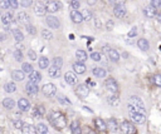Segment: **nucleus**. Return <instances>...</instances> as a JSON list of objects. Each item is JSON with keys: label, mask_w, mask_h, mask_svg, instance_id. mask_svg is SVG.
Instances as JSON below:
<instances>
[{"label": "nucleus", "mask_w": 161, "mask_h": 134, "mask_svg": "<svg viewBox=\"0 0 161 134\" xmlns=\"http://www.w3.org/2000/svg\"><path fill=\"white\" fill-rule=\"evenodd\" d=\"M48 120H49V121L52 123V125H53L55 129H58V130L64 129L65 125H67V119H65V116H64L60 111H57V110L50 111V114L48 115Z\"/></svg>", "instance_id": "obj_1"}, {"label": "nucleus", "mask_w": 161, "mask_h": 134, "mask_svg": "<svg viewBox=\"0 0 161 134\" xmlns=\"http://www.w3.org/2000/svg\"><path fill=\"white\" fill-rule=\"evenodd\" d=\"M128 109H130V111H137V113H142V114H145V111H146L145 104H143L142 99L138 96H131L130 98Z\"/></svg>", "instance_id": "obj_2"}, {"label": "nucleus", "mask_w": 161, "mask_h": 134, "mask_svg": "<svg viewBox=\"0 0 161 134\" xmlns=\"http://www.w3.org/2000/svg\"><path fill=\"white\" fill-rule=\"evenodd\" d=\"M119 128H121V130H122L125 134H137L136 126H135L131 121H128V120H123V121L119 124Z\"/></svg>", "instance_id": "obj_3"}, {"label": "nucleus", "mask_w": 161, "mask_h": 134, "mask_svg": "<svg viewBox=\"0 0 161 134\" xmlns=\"http://www.w3.org/2000/svg\"><path fill=\"white\" fill-rule=\"evenodd\" d=\"M104 86H106V89H107L108 91H111V94H113V95H117V94H118V84H117V81H116L113 78L106 79Z\"/></svg>", "instance_id": "obj_4"}, {"label": "nucleus", "mask_w": 161, "mask_h": 134, "mask_svg": "<svg viewBox=\"0 0 161 134\" xmlns=\"http://www.w3.org/2000/svg\"><path fill=\"white\" fill-rule=\"evenodd\" d=\"M42 93H43L45 96L52 98V96H54V95L57 94V88H55L54 84L48 83V84H44V85H43V88H42Z\"/></svg>", "instance_id": "obj_5"}, {"label": "nucleus", "mask_w": 161, "mask_h": 134, "mask_svg": "<svg viewBox=\"0 0 161 134\" xmlns=\"http://www.w3.org/2000/svg\"><path fill=\"white\" fill-rule=\"evenodd\" d=\"M75 94H77V96H79V98H87L88 94H89V88H88V85H87V84H80V85H78V86L75 88Z\"/></svg>", "instance_id": "obj_6"}, {"label": "nucleus", "mask_w": 161, "mask_h": 134, "mask_svg": "<svg viewBox=\"0 0 161 134\" xmlns=\"http://www.w3.org/2000/svg\"><path fill=\"white\" fill-rule=\"evenodd\" d=\"M130 118L132 121L138 123V124H143L146 121V116L142 113H137V111H130Z\"/></svg>", "instance_id": "obj_7"}, {"label": "nucleus", "mask_w": 161, "mask_h": 134, "mask_svg": "<svg viewBox=\"0 0 161 134\" xmlns=\"http://www.w3.org/2000/svg\"><path fill=\"white\" fill-rule=\"evenodd\" d=\"M16 21H18L19 24H24V25L26 26V25H29V23H30V16H29L25 11H19V13L16 14Z\"/></svg>", "instance_id": "obj_8"}, {"label": "nucleus", "mask_w": 161, "mask_h": 134, "mask_svg": "<svg viewBox=\"0 0 161 134\" xmlns=\"http://www.w3.org/2000/svg\"><path fill=\"white\" fill-rule=\"evenodd\" d=\"M34 11H35V15H38V16H44V15L47 14L48 9H47V6H45L43 3L38 1V3H35V5H34Z\"/></svg>", "instance_id": "obj_9"}, {"label": "nucleus", "mask_w": 161, "mask_h": 134, "mask_svg": "<svg viewBox=\"0 0 161 134\" xmlns=\"http://www.w3.org/2000/svg\"><path fill=\"white\" fill-rule=\"evenodd\" d=\"M47 9H48V11H50V13H57V11H59V10L62 9V3L58 1V0L49 1L48 5H47Z\"/></svg>", "instance_id": "obj_10"}, {"label": "nucleus", "mask_w": 161, "mask_h": 134, "mask_svg": "<svg viewBox=\"0 0 161 134\" xmlns=\"http://www.w3.org/2000/svg\"><path fill=\"white\" fill-rule=\"evenodd\" d=\"M113 14H114V16L118 18V19L123 18V16L126 15V8H125V5H123V4H117V5L113 8Z\"/></svg>", "instance_id": "obj_11"}, {"label": "nucleus", "mask_w": 161, "mask_h": 134, "mask_svg": "<svg viewBox=\"0 0 161 134\" xmlns=\"http://www.w3.org/2000/svg\"><path fill=\"white\" fill-rule=\"evenodd\" d=\"M45 23H47V25L50 28V29H58L59 28V25H60V23H59V19L58 18H55V16H48L47 19H45Z\"/></svg>", "instance_id": "obj_12"}, {"label": "nucleus", "mask_w": 161, "mask_h": 134, "mask_svg": "<svg viewBox=\"0 0 161 134\" xmlns=\"http://www.w3.org/2000/svg\"><path fill=\"white\" fill-rule=\"evenodd\" d=\"M25 90H26V93L29 95H35L39 91V88H38V84H35V83H33V81L29 80L26 83V85H25Z\"/></svg>", "instance_id": "obj_13"}, {"label": "nucleus", "mask_w": 161, "mask_h": 134, "mask_svg": "<svg viewBox=\"0 0 161 134\" xmlns=\"http://www.w3.org/2000/svg\"><path fill=\"white\" fill-rule=\"evenodd\" d=\"M64 79H65V81H67V84H69V85H75L77 81H78L77 75H75L74 71H67L65 75H64Z\"/></svg>", "instance_id": "obj_14"}, {"label": "nucleus", "mask_w": 161, "mask_h": 134, "mask_svg": "<svg viewBox=\"0 0 161 134\" xmlns=\"http://www.w3.org/2000/svg\"><path fill=\"white\" fill-rule=\"evenodd\" d=\"M70 19H72V21L75 23V24H79V23H82V21L84 20L83 16H82V13H79V11H77V10H72V11H70Z\"/></svg>", "instance_id": "obj_15"}, {"label": "nucleus", "mask_w": 161, "mask_h": 134, "mask_svg": "<svg viewBox=\"0 0 161 134\" xmlns=\"http://www.w3.org/2000/svg\"><path fill=\"white\" fill-rule=\"evenodd\" d=\"M73 71L75 74H83V73H86V65L83 63H80V61H77V63L73 64Z\"/></svg>", "instance_id": "obj_16"}, {"label": "nucleus", "mask_w": 161, "mask_h": 134, "mask_svg": "<svg viewBox=\"0 0 161 134\" xmlns=\"http://www.w3.org/2000/svg\"><path fill=\"white\" fill-rule=\"evenodd\" d=\"M94 125H96V128H97L98 131H106V130H107V124H106V121H103L101 118H97V119L94 120Z\"/></svg>", "instance_id": "obj_17"}, {"label": "nucleus", "mask_w": 161, "mask_h": 134, "mask_svg": "<svg viewBox=\"0 0 161 134\" xmlns=\"http://www.w3.org/2000/svg\"><path fill=\"white\" fill-rule=\"evenodd\" d=\"M21 134H38L36 126H33L30 124H25L24 128L21 129Z\"/></svg>", "instance_id": "obj_18"}, {"label": "nucleus", "mask_w": 161, "mask_h": 134, "mask_svg": "<svg viewBox=\"0 0 161 134\" xmlns=\"http://www.w3.org/2000/svg\"><path fill=\"white\" fill-rule=\"evenodd\" d=\"M11 76H13V79L14 80H16V81H21L23 79H24V76H25V73L23 71V70H13L11 71Z\"/></svg>", "instance_id": "obj_19"}, {"label": "nucleus", "mask_w": 161, "mask_h": 134, "mask_svg": "<svg viewBox=\"0 0 161 134\" xmlns=\"http://www.w3.org/2000/svg\"><path fill=\"white\" fill-rule=\"evenodd\" d=\"M18 106H19L20 110H28L29 106H30V101L25 98H20L19 101H18Z\"/></svg>", "instance_id": "obj_20"}, {"label": "nucleus", "mask_w": 161, "mask_h": 134, "mask_svg": "<svg viewBox=\"0 0 161 134\" xmlns=\"http://www.w3.org/2000/svg\"><path fill=\"white\" fill-rule=\"evenodd\" d=\"M107 54H108V58L111 59V61H118L119 60V54L117 50L114 49H108L107 50Z\"/></svg>", "instance_id": "obj_21"}, {"label": "nucleus", "mask_w": 161, "mask_h": 134, "mask_svg": "<svg viewBox=\"0 0 161 134\" xmlns=\"http://www.w3.org/2000/svg\"><path fill=\"white\" fill-rule=\"evenodd\" d=\"M48 75L50 78H58V76H60V69L59 68H55L54 65H52L48 69Z\"/></svg>", "instance_id": "obj_22"}, {"label": "nucleus", "mask_w": 161, "mask_h": 134, "mask_svg": "<svg viewBox=\"0 0 161 134\" xmlns=\"http://www.w3.org/2000/svg\"><path fill=\"white\" fill-rule=\"evenodd\" d=\"M143 14H145V16H147V18H155V16L157 15L156 9L152 8V6H147V8H145V9H143Z\"/></svg>", "instance_id": "obj_23"}, {"label": "nucleus", "mask_w": 161, "mask_h": 134, "mask_svg": "<svg viewBox=\"0 0 161 134\" xmlns=\"http://www.w3.org/2000/svg\"><path fill=\"white\" fill-rule=\"evenodd\" d=\"M137 46L142 50V51H147L148 50V48H150V44H148V41L146 40V39H140L138 41H137Z\"/></svg>", "instance_id": "obj_24"}, {"label": "nucleus", "mask_w": 161, "mask_h": 134, "mask_svg": "<svg viewBox=\"0 0 161 134\" xmlns=\"http://www.w3.org/2000/svg\"><path fill=\"white\" fill-rule=\"evenodd\" d=\"M1 21H3V24L6 26V25H9L11 21H13V15H11V13H4L3 15H1Z\"/></svg>", "instance_id": "obj_25"}, {"label": "nucleus", "mask_w": 161, "mask_h": 134, "mask_svg": "<svg viewBox=\"0 0 161 134\" xmlns=\"http://www.w3.org/2000/svg\"><path fill=\"white\" fill-rule=\"evenodd\" d=\"M92 73H93V75L97 76V78H104L106 74H107V71H106L103 68H93Z\"/></svg>", "instance_id": "obj_26"}, {"label": "nucleus", "mask_w": 161, "mask_h": 134, "mask_svg": "<svg viewBox=\"0 0 161 134\" xmlns=\"http://www.w3.org/2000/svg\"><path fill=\"white\" fill-rule=\"evenodd\" d=\"M3 105L6 108V109H13L14 108V105H15V101H14V99H11V98H5L4 100H3Z\"/></svg>", "instance_id": "obj_27"}, {"label": "nucleus", "mask_w": 161, "mask_h": 134, "mask_svg": "<svg viewBox=\"0 0 161 134\" xmlns=\"http://www.w3.org/2000/svg\"><path fill=\"white\" fill-rule=\"evenodd\" d=\"M75 56H77V59L80 61V63H84L86 60H87V54H86V51L84 50H77L75 51Z\"/></svg>", "instance_id": "obj_28"}, {"label": "nucleus", "mask_w": 161, "mask_h": 134, "mask_svg": "<svg viewBox=\"0 0 161 134\" xmlns=\"http://www.w3.org/2000/svg\"><path fill=\"white\" fill-rule=\"evenodd\" d=\"M42 80V75H40V73L39 71H33L31 74H30V81H33V83H35V84H38L39 81Z\"/></svg>", "instance_id": "obj_29"}, {"label": "nucleus", "mask_w": 161, "mask_h": 134, "mask_svg": "<svg viewBox=\"0 0 161 134\" xmlns=\"http://www.w3.org/2000/svg\"><path fill=\"white\" fill-rule=\"evenodd\" d=\"M4 90L6 93H14L16 90V85L13 83V81H8L5 85H4Z\"/></svg>", "instance_id": "obj_30"}, {"label": "nucleus", "mask_w": 161, "mask_h": 134, "mask_svg": "<svg viewBox=\"0 0 161 134\" xmlns=\"http://www.w3.org/2000/svg\"><path fill=\"white\" fill-rule=\"evenodd\" d=\"M13 35H14V38H15V40H16L18 43H21V41L24 40V35H23V33H21L19 29H14V30H13Z\"/></svg>", "instance_id": "obj_31"}, {"label": "nucleus", "mask_w": 161, "mask_h": 134, "mask_svg": "<svg viewBox=\"0 0 161 134\" xmlns=\"http://www.w3.org/2000/svg\"><path fill=\"white\" fill-rule=\"evenodd\" d=\"M38 64H39V68H40V69H45V68H48V65H49V59L45 58V56H40Z\"/></svg>", "instance_id": "obj_32"}, {"label": "nucleus", "mask_w": 161, "mask_h": 134, "mask_svg": "<svg viewBox=\"0 0 161 134\" xmlns=\"http://www.w3.org/2000/svg\"><path fill=\"white\" fill-rule=\"evenodd\" d=\"M108 128L111 129V131H116L119 128V125H118V123H117L116 119H109L108 120Z\"/></svg>", "instance_id": "obj_33"}, {"label": "nucleus", "mask_w": 161, "mask_h": 134, "mask_svg": "<svg viewBox=\"0 0 161 134\" xmlns=\"http://www.w3.org/2000/svg\"><path fill=\"white\" fill-rule=\"evenodd\" d=\"M36 130H38L39 134H48V126L45 124H43V123H38Z\"/></svg>", "instance_id": "obj_34"}, {"label": "nucleus", "mask_w": 161, "mask_h": 134, "mask_svg": "<svg viewBox=\"0 0 161 134\" xmlns=\"http://www.w3.org/2000/svg\"><path fill=\"white\" fill-rule=\"evenodd\" d=\"M21 70L24 71V73H26V74H31L34 70H33V66L29 64V63H23V65H21Z\"/></svg>", "instance_id": "obj_35"}, {"label": "nucleus", "mask_w": 161, "mask_h": 134, "mask_svg": "<svg viewBox=\"0 0 161 134\" xmlns=\"http://www.w3.org/2000/svg\"><path fill=\"white\" fill-rule=\"evenodd\" d=\"M58 101H59L60 104H63V105H70V100H69L67 96H64L63 94L58 95Z\"/></svg>", "instance_id": "obj_36"}, {"label": "nucleus", "mask_w": 161, "mask_h": 134, "mask_svg": "<svg viewBox=\"0 0 161 134\" xmlns=\"http://www.w3.org/2000/svg\"><path fill=\"white\" fill-rule=\"evenodd\" d=\"M43 114H44V108L43 106H36L34 109V111H33V115L36 116V118H40Z\"/></svg>", "instance_id": "obj_37"}, {"label": "nucleus", "mask_w": 161, "mask_h": 134, "mask_svg": "<svg viewBox=\"0 0 161 134\" xmlns=\"http://www.w3.org/2000/svg\"><path fill=\"white\" fill-rule=\"evenodd\" d=\"M82 16H83L84 20H91V19L93 18L92 13H91L88 9H83V10H82Z\"/></svg>", "instance_id": "obj_38"}, {"label": "nucleus", "mask_w": 161, "mask_h": 134, "mask_svg": "<svg viewBox=\"0 0 161 134\" xmlns=\"http://www.w3.org/2000/svg\"><path fill=\"white\" fill-rule=\"evenodd\" d=\"M42 36H43L44 39H47V40H50V39L53 38V34H52V31H49L48 29H43V30H42Z\"/></svg>", "instance_id": "obj_39"}, {"label": "nucleus", "mask_w": 161, "mask_h": 134, "mask_svg": "<svg viewBox=\"0 0 161 134\" xmlns=\"http://www.w3.org/2000/svg\"><path fill=\"white\" fill-rule=\"evenodd\" d=\"M53 65L55 66V68H62V65H63V59L62 58H59V56H57V58H54L53 59Z\"/></svg>", "instance_id": "obj_40"}, {"label": "nucleus", "mask_w": 161, "mask_h": 134, "mask_svg": "<svg viewBox=\"0 0 161 134\" xmlns=\"http://www.w3.org/2000/svg\"><path fill=\"white\" fill-rule=\"evenodd\" d=\"M91 58L94 60V61H101L102 60V54L99 51H94L91 54Z\"/></svg>", "instance_id": "obj_41"}, {"label": "nucleus", "mask_w": 161, "mask_h": 134, "mask_svg": "<svg viewBox=\"0 0 161 134\" xmlns=\"http://www.w3.org/2000/svg\"><path fill=\"white\" fill-rule=\"evenodd\" d=\"M13 123H14V126H15L16 129H23V128H24V125H25V124H24V121H23V120H20V119L14 120Z\"/></svg>", "instance_id": "obj_42"}, {"label": "nucleus", "mask_w": 161, "mask_h": 134, "mask_svg": "<svg viewBox=\"0 0 161 134\" xmlns=\"http://www.w3.org/2000/svg\"><path fill=\"white\" fill-rule=\"evenodd\" d=\"M14 58H15L16 61H21L23 60V53L20 50H15L14 51Z\"/></svg>", "instance_id": "obj_43"}, {"label": "nucleus", "mask_w": 161, "mask_h": 134, "mask_svg": "<svg viewBox=\"0 0 161 134\" xmlns=\"http://www.w3.org/2000/svg\"><path fill=\"white\" fill-rule=\"evenodd\" d=\"M153 83L157 86H161V74H155L153 75Z\"/></svg>", "instance_id": "obj_44"}, {"label": "nucleus", "mask_w": 161, "mask_h": 134, "mask_svg": "<svg viewBox=\"0 0 161 134\" xmlns=\"http://www.w3.org/2000/svg\"><path fill=\"white\" fill-rule=\"evenodd\" d=\"M69 5L73 8V10H77V9L80 6V3H79L78 0H70V1H69Z\"/></svg>", "instance_id": "obj_45"}, {"label": "nucleus", "mask_w": 161, "mask_h": 134, "mask_svg": "<svg viewBox=\"0 0 161 134\" xmlns=\"http://www.w3.org/2000/svg\"><path fill=\"white\" fill-rule=\"evenodd\" d=\"M10 6V1L9 0H0V8L1 9H8Z\"/></svg>", "instance_id": "obj_46"}, {"label": "nucleus", "mask_w": 161, "mask_h": 134, "mask_svg": "<svg viewBox=\"0 0 161 134\" xmlns=\"http://www.w3.org/2000/svg\"><path fill=\"white\" fill-rule=\"evenodd\" d=\"M152 8L157 9V8H161V0H151V5Z\"/></svg>", "instance_id": "obj_47"}, {"label": "nucleus", "mask_w": 161, "mask_h": 134, "mask_svg": "<svg viewBox=\"0 0 161 134\" xmlns=\"http://www.w3.org/2000/svg\"><path fill=\"white\" fill-rule=\"evenodd\" d=\"M33 4V0H20V5L24 8H29Z\"/></svg>", "instance_id": "obj_48"}, {"label": "nucleus", "mask_w": 161, "mask_h": 134, "mask_svg": "<svg viewBox=\"0 0 161 134\" xmlns=\"http://www.w3.org/2000/svg\"><path fill=\"white\" fill-rule=\"evenodd\" d=\"M26 31H28V33H29L30 35H34V34L36 33L35 28H34L33 25H30V24H29V25H26Z\"/></svg>", "instance_id": "obj_49"}, {"label": "nucleus", "mask_w": 161, "mask_h": 134, "mask_svg": "<svg viewBox=\"0 0 161 134\" xmlns=\"http://www.w3.org/2000/svg\"><path fill=\"white\" fill-rule=\"evenodd\" d=\"M108 101H109V104H112V105H117V101H118V96H117V95H114V96H111V98H108Z\"/></svg>", "instance_id": "obj_50"}, {"label": "nucleus", "mask_w": 161, "mask_h": 134, "mask_svg": "<svg viewBox=\"0 0 161 134\" xmlns=\"http://www.w3.org/2000/svg\"><path fill=\"white\" fill-rule=\"evenodd\" d=\"M28 56H29L30 60H35V59H36V54H35V51H33V50H29V51H28Z\"/></svg>", "instance_id": "obj_51"}, {"label": "nucleus", "mask_w": 161, "mask_h": 134, "mask_svg": "<svg viewBox=\"0 0 161 134\" xmlns=\"http://www.w3.org/2000/svg\"><path fill=\"white\" fill-rule=\"evenodd\" d=\"M10 1V6L13 8V9H16L18 6H19V3H18V0H9Z\"/></svg>", "instance_id": "obj_52"}, {"label": "nucleus", "mask_w": 161, "mask_h": 134, "mask_svg": "<svg viewBox=\"0 0 161 134\" xmlns=\"http://www.w3.org/2000/svg\"><path fill=\"white\" fill-rule=\"evenodd\" d=\"M77 128H79V124H78V121H72L70 123V130H74V129H77Z\"/></svg>", "instance_id": "obj_53"}, {"label": "nucleus", "mask_w": 161, "mask_h": 134, "mask_svg": "<svg viewBox=\"0 0 161 134\" xmlns=\"http://www.w3.org/2000/svg\"><path fill=\"white\" fill-rule=\"evenodd\" d=\"M137 34V29L136 28H132V30L128 33V36H135Z\"/></svg>", "instance_id": "obj_54"}, {"label": "nucleus", "mask_w": 161, "mask_h": 134, "mask_svg": "<svg viewBox=\"0 0 161 134\" xmlns=\"http://www.w3.org/2000/svg\"><path fill=\"white\" fill-rule=\"evenodd\" d=\"M72 134H82V129H80V126L77 128V129H74V130H72Z\"/></svg>", "instance_id": "obj_55"}, {"label": "nucleus", "mask_w": 161, "mask_h": 134, "mask_svg": "<svg viewBox=\"0 0 161 134\" xmlns=\"http://www.w3.org/2000/svg\"><path fill=\"white\" fill-rule=\"evenodd\" d=\"M113 28V23H112V20H108V23H107V30H111Z\"/></svg>", "instance_id": "obj_56"}, {"label": "nucleus", "mask_w": 161, "mask_h": 134, "mask_svg": "<svg viewBox=\"0 0 161 134\" xmlns=\"http://www.w3.org/2000/svg\"><path fill=\"white\" fill-rule=\"evenodd\" d=\"M87 3H88V5H94L96 0H87Z\"/></svg>", "instance_id": "obj_57"}, {"label": "nucleus", "mask_w": 161, "mask_h": 134, "mask_svg": "<svg viewBox=\"0 0 161 134\" xmlns=\"http://www.w3.org/2000/svg\"><path fill=\"white\" fill-rule=\"evenodd\" d=\"M156 18H157V21H160V23H161V11H160V13H157Z\"/></svg>", "instance_id": "obj_58"}, {"label": "nucleus", "mask_w": 161, "mask_h": 134, "mask_svg": "<svg viewBox=\"0 0 161 134\" xmlns=\"http://www.w3.org/2000/svg\"><path fill=\"white\" fill-rule=\"evenodd\" d=\"M83 109H84V110H87L88 113H92V109H89V108H87V106H83Z\"/></svg>", "instance_id": "obj_59"}, {"label": "nucleus", "mask_w": 161, "mask_h": 134, "mask_svg": "<svg viewBox=\"0 0 161 134\" xmlns=\"http://www.w3.org/2000/svg\"><path fill=\"white\" fill-rule=\"evenodd\" d=\"M78 1H79V0H78Z\"/></svg>", "instance_id": "obj_60"}]
</instances>
